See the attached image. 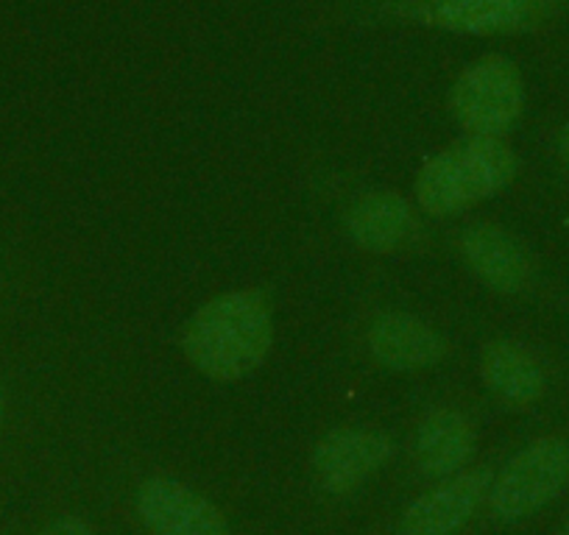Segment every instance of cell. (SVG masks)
I'll return each instance as SVG.
<instances>
[{"instance_id": "obj_3", "label": "cell", "mask_w": 569, "mask_h": 535, "mask_svg": "<svg viewBox=\"0 0 569 535\" xmlns=\"http://www.w3.org/2000/svg\"><path fill=\"white\" fill-rule=\"evenodd\" d=\"M569 485V444L539 438L525 446L491 480L489 507L500 522H522L550 505Z\"/></svg>"}, {"instance_id": "obj_10", "label": "cell", "mask_w": 569, "mask_h": 535, "mask_svg": "<svg viewBox=\"0 0 569 535\" xmlns=\"http://www.w3.org/2000/svg\"><path fill=\"white\" fill-rule=\"evenodd\" d=\"M371 357L391 371H425L447 357V341L436 326L410 313H380L366 330Z\"/></svg>"}, {"instance_id": "obj_5", "label": "cell", "mask_w": 569, "mask_h": 535, "mask_svg": "<svg viewBox=\"0 0 569 535\" xmlns=\"http://www.w3.org/2000/svg\"><path fill=\"white\" fill-rule=\"evenodd\" d=\"M561 9V0H408L405 18L421 26L472 37L525 34Z\"/></svg>"}, {"instance_id": "obj_4", "label": "cell", "mask_w": 569, "mask_h": 535, "mask_svg": "<svg viewBox=\"0 0 569 535\" xmlns=\"http://www.w3.org/2000/svg\"><path fill=\"white\" fill-rule=\"evenodd\" d=\"M452 114L469 134L500 138L525 109V81L508 57L491 53L458 75L452 87Z\"/></svg>"}, {"instance_id": "obj_16", "label": "cell", "mask_w": 569, "mask_h": 535, "mask_svg": "<svg viewBox=\"0 0 569 535\" xmlns=\"http://www.w3.org/2000/svg\"><path fill=\"white\" fill-rule=\"evenodd\" d=\"M3 422H7V391L0 385V430H3Z\"/></svg>"}, {"instance_id": "obj_13", "label": "cell", "mask_w": 569, "mask_h": 535, "mask_svg": "<svg viewBox=\"0 0 569 535\" xmlns=\"http://www.w3.org/2000/svg\"><path fill=\"white\" fill-rule=\"evenodd\" d=\"M480 376L500 402L511 407L536 405L547 391V376L533 354L519 343L489 341L480 352Z\"/></svg>"}, {"instance_id": "obj_11", "label": "cell", "mask_w": 569, "mask_h": 535, "mask_svg": "<svg viewBox=\"0 0 569 535\" xmlns=\"http://www.w3.org/2000/svg\"><path fill=\"white\" fill-rule=\"evenodd\" d=\"M343 229L358 249L391 254L416 234L413 206L397 193H363L349 204Z\"/></svg>"}, {"instance_id": "obj_6", "label": "cell", "mask_w": 569, "mask_h": 535, "mask_svg": "<svg viewBox=\"0 0 569 535\" xmlns=\"http://www.w3.org/2000/svg\"><path fill=\"white\" fill-rule=\"evenodd\" d=\"M134 505L151 535H229V522L218 505L179 480H146Z\"/></svg>"}, {"instance_id": "obj_17", "label": "cell", "mask_w": 569, "mask_h": 535, "mask_svg": "<svg viewBox=\"0 0 569 535\" xmlns=\"http://www.w3.org/2000/svg\"><path fill=\"white\" fill-rule=\"evenodd\" d=\"M556 535H569V513H567V518L561 522V527L556 529Z\"/></svg>"}, {"instance_id": "obj_14", "label": "cell", "mask_w": 569, "mask_h": 535, "mask_svg": "<svg viewBox=\"0 0 569 535\" xmlns=\"http://www.w3.org/2000/svg\"><path fill=\"white\" fill-rule=\"evenodd\" d=\"M37 535H96V529L81 516H59L51 524H46Z\"/></svg>"}, {"instance_id": "obj_1", "label": "cell", "mask_w": 569, "mask_h": 535, "mask_svg": "<svg viewBox=\"0 0 569 535\" xmlns=\"http://www.w3.org/2000/svg\"><path fill=\"white\" fill-rule=\"evenodd\" d=\"M273 343V310L266 293L246 287L196 310L182 346L190 365L216 382H234L260 369Z\"/></svg>"}, {"instance_id": "obj_7", "label": "cell", "mask_w": 569, "mask_h": 535, "mask_svg": "<svg viewBox=\"0 0 569 535\" xmlns=\"http://www.w3.org/2000/svg\"><path fill=\"white\" fill-rule=\"evenodd\" d=\"M391 452V438L377 430H330L313 450L316 480L332 496L352 494L386 466Z\"/></svg>"}, {"instance_id": "obj_15", "label": "cell", "mask_w": 569, "mask_h": 535, "mask_svg": "<svg viewBox=\"0 0 569 535\" xmlns=\"http://www.w3.org/2000/svg\"><path fill=\"white\" fill-rule=\"evenodd\" d=\"M556 154H558V160H561L563 171L569 173V123L563 125L561 131H558V140H556Z\"/></svg>"}, {"instance_id": "obj_8", "label": "cell", "mask_w": 569, "mask_h": 535, "mask_svg": "<svg viewBox=\"0 0 569 535\" xmlns=\"http://www.w3.org/2000/svg\"><path fill=\"white\" fill-rule=\"evenodd\" d=\"M495 474L489 468H469L447 477L433 491L410 502L402 513V535H456L489 499Z\"/></svg>"}, {"instance_id": "obj_12", "label": "cell", "mask_w": 569, "mask_h": 535, "mask_svg": "<svg viewBox=\"0 0 569 535\" xmlns=\"http://www.w3.org/2000/svg\"><path fill=\"white\" fill-rule=\"evenodd\" d=\"M475 446H478V435H475L472 422L461 411L441 407L421 418V424L416 427V466L427 477H452L472 461Z\"/></svg>"}, {"instance_id": "obj_9", "label": "cell", "mask_w": 569, "mask_h": 535, "mask_svg": "<svg viewBox=\"0 0 569 535\" xmlns=\"http://www.w3.org/2000/svg\"><path fill=\"white\" fill-rule=\"evenodd\" d=\"M458 251L467 268L497 293H519L533 276V260L528 249L506 229L495 223H478L463 229Z\"/></svg>"}, {"instance_id": "obj_2", "label": "cell", "mask_w": 569, "mask_h": 535, "mask_svg": "<svg viewBox=\"0 0 569 535\" xmlns=\"http://www.w3.org/2000/svg\"><path fill=\"white\" fill-rule=\"evenodd\" d=\"M517 154L500 138L469 134L425 162L416 176V201L427 215H458L502 193L517 176Z\"/></svg>"}]
</instances>
